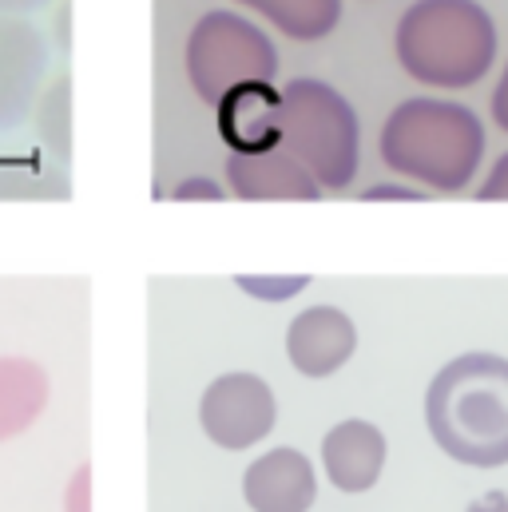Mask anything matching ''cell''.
<instances>
[{
    "instance_id": "6da1fadb",
    "label": "cell",
    "mask_w": 508,
    "mask_h": 512,
    "mask_svg": "<svg viewBox=\"0 0 508 512\" xmlns=\"http://www.w3.org/2000/svg\"><path fill=\"white\" fill-rule=\"evenodd\" d=\"M485 147V120L473 108L437 96L401 100L385 116L378 139L381 163L397 179H409L421 191L437 195L465 191L481 171Z\"/></svg>"
},
{
    "instance_id": "7a4b0ae2",
    "label": "cell",
    "mask_w": 508,
    "mask_h": 512,
    "mask_svg": "<svg viewBox=\"0 0 508 512\" xmlns=\"http://www.w3.org/2000/svg\"><path fill=\"white\" fill-rule=\"evenodd\" d=\"M425 425L437 449L469 469L508 465V358L473 350L445 362L425 389Z\"/></svg>"
},
{
    "instance_id": "3957f363",
    "label": "cell",
    "mask_w": 508,
    "mask_h": 512,
    "mask_svg": "<svg viewBox=\"0 0 508 512\" xmlns=\"http://www.w3.org/2000/svg\"><path fill=\"white\" fill-rule=\"evenodd\" d=\"M393 52L409 80L461 92L493 72L501 32L481 0H413L397 20Z\"/></svg>"
},
{
    "instance_id": "277c9868",
    "label": "cell",
    "mask_w": 508,
    "mask_h": 512,
    "mask_svg": "<svg viewBox=\"0 0 508 512\" xmlns=\"http://www.w3.org/2000/svg\"><path fill=\"white\" fill-rule=\"evenodd\" d=\"M282 96V147L314 175L322 191H346L362 163V124L350 100L314 76L286 80Z\"/></svg>"
},
{
    "instance_id": "5b68a950",
    "label": "cell",
    "mask_w": 508,
    "mask_h": 512,
    "mask_svg": "<svg viewBox=\"0 0 508 512\" xmlns=\"http://www.w3.org/2000/svg\"><path fill=\"white\" fill-rule=\"evenodd\" d=\"M183 68L203 104H219L231 88L278 76V48L262 24L231 8H207L183 48Z\"/></svg>"
},
{
    "instance_id": "8992f818",
    "label": "cell",
    "mask_w": 508,
    "mask_h": 512,
    "mask_svg": "<svg viewBox=\"0 0 508 512\" xmlns=\"http://www.w3.org/2000/svg\"><path fill=\"white\" fill-rule=\"evenodd\" d=\"M278 421L274 389L258 374H219L199 397V425L219 449H251Z\"/></svg>"
},
{
    "instance_id": "52a82bcc",
    "label": "cell",
    "mask_w": 508,
    "mask_h": 512,
    "mask_svg": "<svg viewBox=\"0 0 508 512\" xmlns=\"http://www.w3.org/2000/svg\"><path fill=\"white\" fill-rule=\"evenodd\" d=\"M48 64V36L28 16H0V131L32 116L48 80Z\"/></svg>"
},
{
    "instance_id": "ba28073f",
    "label": "cell",
    "mask_w": 508,
    "mask_h": 512,
    "mask_svg": "<svg viewBox=\"0 0 508 512\" xmlns=\"http://www.w3.org/2000/svg\"><path fill=\"white\" fill-rule=\"evenodd\" d=\"M358 350V326L338 306H310L290 318L286 330V358L302 378H330L338 374Z\"/></svg>"
},
{
    "instance_id": "9c48e42d",
    "label": "cell",
    "mask_w": 508,
    "mask_h": 512,
    "mask_svg": "<svg viewBox=\"0 0 508 512\" xmlns=\"http://www.w3.org/2000/svg\"><path fill=\"white\" fill-rule=\"evenodd\" d=\"M227 187L243 203H318L326 191L314 183V175L286 151H254V155H227Z\"/></svg>"
},
{
    "instance_id": "30bf717a",
    "label": "cell",
    "mask_w": 508,
    "mask_h": 512,
    "mask_svg": "<svg viewBox=\"0 0 508 512\" xmlns=\"http://www.w3.org/2000/svg\"><path fill=\"white\" fill-rule=\"evenodd\" d=\"M282 96L270 80H254L231 88L219 104H215V124L219 135L231 151L254 155V151H270L282 147Z\"/></svg>"
},
{
    "instance_id": "8fae6325",
    "label": "cell",
    "mask_w": 508,
    "mask_h": 512,
    "mask_svg": "<svg viewBox=\"0 0 508 512\" xmlns=\"http://www.w3.org/2000/svg\"><path fill=\"white\" fill-rule=\"evenodd\" d=\"M243 497L254 512H310L318 501V477L306 453L282 445L251 461L243 477Z\"/></svg>"
},
{
    "instance_id": "7c38bea8",
    "label": "cell",
    "mask_w": 508,
    "mask_h": 512,
    "mask_svg": "<svg viewBox=\"0 0 508 512\" xmlns=\"http://www.w3.org/2000/svg\"><path fill=\"white\" fill-rule=\"evenodd\" d=\"M322 469L334 489L342 493H366L374 489L385 469V433L374 421L350 417L338 421L322 437Z\"/></svg>"
},
{
    "instance_id": "4fadbf2b",
    "label": "cell",
    "mask_w": 508,
    "mask_h": 512,
    "mask_svg": "<svg viewBox=\"0 0 508 512\" xmlns=\"http://www.w3.org/2000/svg\"><path fill=\"white\" fill-rule=\"evenodd\" d=\"M52 382L32 358H0V441L28 433L48 409Z\"/></svg>"
},
{
    "instance_id": "5bb4252c",
    "label": "cell",
    "mask_w": 508,
    "mask_h": 512,
    "mask_svg": "<svg viewBox=\"0 0 508 512\" xmlns=\"http://www.w3.org/2000/svg\"><path fill=\"white\" fill-rule=\"evenodd\" d=\"M235 4L258 12L274 32L298 44L326 40L342 24V0H235Z\"/></svg>"
},
{
    "instance_id": "9a60e30c",
    "label": "cell",
    "mask_w": 508,
    "mask_h": 512,
    "mask_svg": "<svg viewBox=\"0 0 508 512\" xmlns=\"http://www.w3.org/2000/svg\"><path fill=\"white\" fill-rule=\"evenodd\" d=\"M32 120H36L40 143L56 159L72 155V76L68 72H60L52 84H44V92L32 108Z\"/></svg>"
},
{
    "instance_id": "2e32d148",
    "label": "cell",
    "mask_w": 508,
    "mask_h": 512,
    "mask_svg": "<svg viewBox=\"0 0 508 512\" xmlns=\"http://www.w3.org/2000/svg\"><path fill=\"white\" fill-rule=\"evenodd\" d=\"M0 199H68V179L52 167H4Z\"/></svg>"
},
{
    "instance_id": "e0dca14e",
    "label": "cell",
    "mask_w": 508,
    "mask_h": 512,
    "mask_svg": "<svg viewBox=\"0 0 508 512\" xmlns=\"http://www.w3.org/2000/svg\"><path fill=\"white\" fill-rule=\"evenodd\" d=\"M247 294L254 298H262V302H286L290 294H298V290H306L310 286V278L306 274H286V278H258V274H243V278H235Z\"/></svg>"
},
{
    "instance_id": "ac0fdd59",
    "label": "cell",
    "mask_w": 508,
    "mask_h": 512,
    "mask_svg": "<svg viewBox=\"0 0 508 512\" xmlns=\"http://www.w3.org/2000/svg\"><path fill=\"white\" fill-rule=\"evenodd\" d=\"M481 203H508V151L493 163V171L485 175V183L477 187Z\"/></svg>"
},
{
    "instance_id": "d6986e66",
    "label": "cell",
    "mask_w": 508,
    "mask_h": 512,
    "mask_svg": "<svg viewBox=\"0 0 508 512\" xmlns=\"http://www.w3.org/2000/svg\"><path fill=\"white\" fill-rule=\"evenodd\" d=\"M88 497H92V465H80L68 481V512H88Z\"/></svg>"
},
{
    "instance_id": "ffe728a7",
    "label": "cell",
    "mask_w": 508,
    "mask_h": 512,
    "mask_svg": "<svg viewBox=\"0 0 508 512\" xmlns=\"http://www.w3.org/2000/svg\"><path fill=\"white\" fill-rule=\"evenodd\" d=\"M429 191L421 187H401V183H381V187H370L362 191V203H378V199H397V203H421Z\"/></svg>"
},
{
    "instance_id": "44dd1931",
    "label": "cell",
    "mask_w": 508,
    "mask_h": 512,
    "mask_svg": "<svg viewBox=\"0 0 508 512\" xmlns=\"http://www.w3.org/2000/svg\"><path fill=\"white\" fill-rule=\"evenodd\" d=\"M171 195H175L179 203H187V199H211V203H219L227 191H223L219 183H211V179H199V175H195V179H183Z\"/></svg>"
},
{
    "instance_id": "7402d4cb",
    "label": "cell",
    "mask_w": 508,
    "mask_h": 512,
    "mask_svg": "<svg viewBox=\"0 0 508 512\" xmlns=\"http://www.w3.org/2000/svg\"><path fill=\"white\" fill-rule=\"evenodd\" d=\"M489 108H493V124L501 131H508V60H505V72H501V80H497V88H493V100H489Z\"/></svg>"
},
{
    "instance_id": "603a6c76",
    "label": "cell",
    "mask_w": 508,
    "mask_h": 512,
    "mask_svg": "<svg viewBox=\"0 0 508 512\" xmlns=\"http://www.w3.org/2000/svg\"><path fill=\"white\" fill-rule=\"evenodd\" d=\"M56 0H0V16H32Z\"/></svg>"
},
{
    "instance_id": "cb8c5ba5",
    "label": "cell",
    "mask_w": 508,
    "mask_h": 512,
    "mask_svg": "<svg viewBox=\"0 0 508 512\" xmlns=\"http://www.w3.org/2000/svg\"><path fill=\"white\" fill-rule=\"evenodd\" d=\"M465 512H508V497L505 493H485L481 501H473Z\"/></svg>"
},
{
    "instance_id": "d4e9b609",
    "label": "cell",
    "mask_w": 508,
    "mask_h": 512,
    "mask_svg": "<svg viewBox=\"0 0 508 512\" xmlns=\"http://www.w3.org/2000/svg\"><path fill=\"white\" fill-rule=\"evenodd\" d=\"M68 20H72V8H68V0H60V8H56V36H60V48H68Z\"/></svg>"
}]
</instances>
